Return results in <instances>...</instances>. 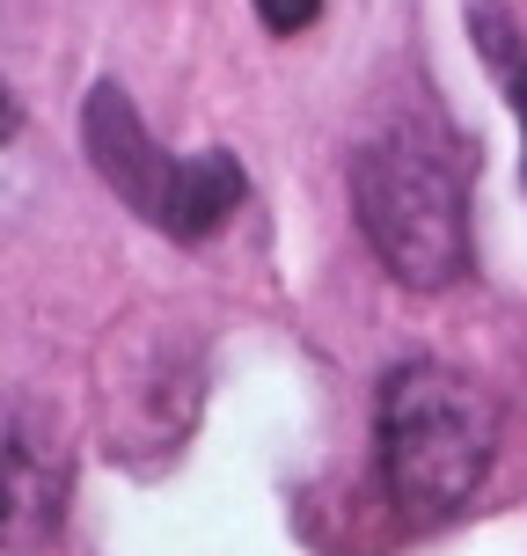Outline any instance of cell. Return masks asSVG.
Wrapping results in <instances>:
<instances>
[{
  "instance_id": "cell-7",
  "label": "cell",
  "mask_w": 527,
  "mask_h": 556,
  "mask_svg": "<svg viewBox=\"0 0 527 556\" xmlns=\"http://www.w3.org/2000/svg\"><path fill=\"white\" fill-rule=\"evenodd\" d=\"M15 125H23V111H15V96H8V88H0V147H8V139H15Z\"/></svg>"
},
{
  "instance_id": "cell-5",
  "label": "cell",
  "mask_w": 527,
  "mask_h": 556,
  "mask_svg": "<svg viewBox=\"0 0 527 556\" xmlns=\"http://www.w3.org/2000/svg\"><path fill=\"white\" fill-rule=\"evenodd\" d=\"M256 15H264V29H278V37H301V29L323 15V0H256Z\"/></svg>"
},
{
  "instance_id": "cell-1",
  "label": "cell",
  "mask_w": 527,
  "mask_h": 556,
  "mask_svg": "<svg viewBox=\"0 0 527 556\" xmlns=\"http://www.w3.org/2000/svg\"><path fill=\"white\" fill-rule=\"evenodd\" d=\"M374 446H381L389 498L411 520H447L491 476L499 410L469 374H454L440 359H403L374 403Z\"/></svg>"
},
{
  "instance_id": "cell-2",
  "label": "cell",
  "mask_w": 527,
  "mask_h": 556,
  "mask_svg": "<svg viewBox=\"0 0 527 556\" xmlns=\"http://www.w3.org/2000/svg\"><path fill=\"white\" fill-rule=\"evenodd\" d=\"M352 205L374 256L403 286L432 293L469 271V205H462V162L425 132H389L352 162Z\"/></svg>"
},
{
  "instance_id": "cell-3",
  "label": "cell",
  "mask_w": 527,
  "mask_h": 556,
  "mask_svg": "<svg viewBox=\"0 0 527 556\" xmlns=\"http://www.w3.org/2000/svg\"><path fill=\"white\" fill-rule=\"evenodd\" d=\"M81 147L96 176L111 184L125 205H133L139 220H154L168 242H205V235H221L227 213L250 198V176L242 162L227 154V147H205V154H168L162 139L139 125L133 96L117 81H96L81 103Z\"/></svg>"
},
{
  "instance_id": "cell-6",
  "label": "cell",
  "mask_w": 527,
  "mask_h": 556,
  "mask_svg": "<svg viewBox=\"0 0 527 556\" xmlns=\"http://www.w3.org/2000/svg\"><path fill=\"white\" fill-rule=\"evenodd\" d=\"M491 59H505V88H513V111H520V132H527V52H499L491 45Z\"/></svg>"
},
{
  "instance_id": "cell-4",
  "label": "cell",
  "mask_w": 527,
  "mask_h": 556,
  "mask_svg": "<svg viewBox=\"0 0 527 556\" xmlns=\"http://www.w3.org/2000/svg\"><path fill=\"white\" fill-rule=\"evenodd\" d=\"M74 462L45 417L0 395V549H45L66 520Z\"/></svg>"
}]
</instances>
